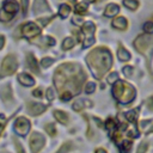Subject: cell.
I'll return each mask as SVG.
<instances>
[{
  "label": "cell",
  "instance_id": "obj_1",
  "mask_svg": "<svg viewBox=\"0 0 153 153\" xmlns=\"http://www.w3.org/2000/svg\"><path fill=\"white\" fill-rule=\"evenodd\" d=\"M85 78L86 75L80 66L75 63H65L56 69L54 74V84L60 94L68 92L72 96H75L80 92Z\"/></svg>",
  "mask_w": 153,
  "mask_h": 153
},
{
  "label": "cell",
  "instance_id": "obj_2",
  "mask_svg": "<svg viewBox=\"0 0 153 153\" xmlns=\"http://www.w3.org/2000/svg\"><path fill=\"white\" fill-rule=\"evenodd\" d=\"M91 72L97 79H100L110 68L112 63L111 53L106 48H96L86 57Z\"/></svg>",
  "mask_w": 153,
  "mask_h": 153
},
{
  "label": "cell",
  "instance_id": "obj_3",
  "mask_svg": "<svg viewBox=\"0 0 153 153\" xmlns=\"http://www.w3.org/2000/svg\"><path fill=\"white\" fill-rule=\"evenodd\" d=\"M112 94L121 104H128L135 98V88L131 85L118 80L114 84Z\"/></svg>",
  "mask_w": 153,
  "mask_h": 153
},
{
  "label": "cell",
  "instance_id": "obj_4",
  "mask_svg": "<svg viewBox=\"0 0 153 153\" xmlns=\"http://www.w3.org/2000/svg\"><path fill=\"white\" fill-rule=\"evenodd\" d=\"M134 47L141 54L146 56H151L153 53V37H151L148 33L140 35L134 41Z\"/></svg>",
  "mask_w": 153,
  "mask_h": 153
},
{
  "label": "cell",
  "instance_id": "obj_5",
  "mask_svg": "<svg viewBox=\"0 0 153 153\" xmlns=\"http://www.w3.org/2000/svg\"><path fill=\"white\" fill-rule=\"evenodd\" d=\"M17 66H18L17 59L13 55H7L2 60L1 68H0V76L4 78V76H7V75L13 74L16 72V69H17Z\"/></svg>",
  "mask_w": 153,
  "mask_h": 153
},
{
  "label": "cell",
  "instance_id": "obj_6",
  "mask_svg": "<svg viewBox=\"0 0 153 153\" xmlns=\"http://www.w3.org/2000/svg\"><path fill=\"white\" fill-rule=\"evenodd\" d=\"M82 33H84V43H82V47L84 48H88L91 47L92 44H94V31H96V27H94V24L91 23V22H86L84 25H82Z\"/></svg>",
  "mask_w": 153,
  "mask_h": 153
},
{
  "label": "cell",
  "instance_id": "obj_7",
  "mask_svg": "<svg viewBox=\"0 0 153 153\" xmlns=\"http://www.w3.org/2000/svg\"><path fill=\"white\" fill-rule=\"evenodd\" d=\"M30 130V122L27 118L25 117H18L14 122V131L18 134V135H26Z\"/></svg>",
  "mask_w": 153,
  "mask_h": 153
},
{
  "label": "cell",
  "instance_id": "obj_8",
  "mask_svg": "<svg viewBox=\"0 0 153 153\" xmlns=\"http://www.w3.org/2000/svg\"><path fill=\"white\" fill-rule=\"evenodd\" d=\"M44 137L38 134V133H33L30 137V148L32 151V153H38L43 146H44Z\"/></svg>",
  "mask_w": 153,
  "mask_h": 153
},
{
  "label": "cell",
  "instance_id": "obj_9",
  "mask_svg": "<svg viewBox=\"0 0 153 153\" xmlns=\"http://www.w3.org/2000/svg\"><path fill=\"white\" fill-rule=\"evenodd\" d=\"M39 33H41V29L36 24H33L31 22L24 24L23 27H22V35L24 37L29 38V39L32 38V37H35V36H37V35H39Z\"/></svg>",
  "mask_w": 153,
  "mask_h": 153
},
{
  "label": "cell",
  "instance_id": "obj_10",
  "mask_svg": "<svg viewBox=\"0 0 153 153\" xmlns=\"http://www.w3.org/2000/svg\"><path fill=\"white\" fill-rule=\"evenodd\" d=\"M45 109H47V106L44 104H39V103H29L27 104V111L33 116L41 115L43 111H45Z\"/></svg>",
  "mask_w": 153,
  "mask_h": 153
},
{
  "label": "cell",
  "instance_id": "obj_11",
  "mask_svg": "<svg viewBox=\"0 0 153 153\" xmlns=\"http://www.w3.org/2000/svg\"><path fill=\"white\" fill-rule=\"evenodd\" d=\"M2 10L5 12L14 16L18 12V10H19V5H18V2L16 0H6L5 4H4V8Z\"/></svg>",
  "mask_w": 153,
  "mask_h": 153
},
{
  "label": "cell",
  "instance_id": "obj_12",
  "mask_svg": "<svg viewBox=\"0 0 153 153\" xmlns=\"http://www.w3.org/2000/svg\"><path fill=\"white\" fill-rule=\"evenodd\" d=\"M48 11H49V5H48L47 0H35L33 1V12L36 14L48 12Z\"/></svg>",
  "mask_w": 153,
  "mask_h": 153
},
{
  "label": "cell",
  "instance_id": "obj_13",
  "mask_svg": "<svg viewBox=\"0 0 153 153\" xmlns=\"http://www.w3.org/2000/svg\"><path fill=\"white\" fill-rule=\"evenodd\" d=\"M18 80H19V82H20L22 85H24V86H32V85L35 84V79H33L31 75L26 74V73L19 74Z\"/></svg>",
  "mask_w": 153,
  "mask_h": 153
},
{
  "label": "cell",
  "instance_id": "obj_14",
  "mask_svg": "<svg viewBox=\"0 0 153 153\" xmlns=\"http://www.w3.org/2000/svg\"><path fill=\"white\" fill-rule=\"evenodd\" d=\"M112 26L116 27V29H120V30H126L127 29V25H128V22L124 17H117L112 20Z\"/></svg>",
  "mask_w": 153,
  "mask_h": 153
},
{
  "label": "cell",
  "instance_id": "obj_15",
  "mask_svg": "<svg viewBox=\"0 0 153 153\" xmlns=\"http://www.w3.org/2000/svg\"><path fill=\"white\" fill-rule=\"evenodd\" d=\"M120 12V6L116 4H110L106 6L105 11H104V16L105 17H114Z\"/></svg>",
  "mask_w": 153,
  "mask_h": 153
},
{
  "label": "cell",
  "instance_id": "obj_16",
  "mask_svg": "<svg viewBox=\"0 0 153 153\" xmlns=\"http://www.w3.org/2000/svg\"><path fill=\"white\" fill-rule=\"evenodd\" d=\"M26 62H27V66L30 67V69L35 73H38L39 69H38V65H37V61L35 59V56L32 54H27V57H26Z\"/></svg>",
  "mask_w": 153,
  "mask_h": 153
},
{
  "label": "cell",
  "instance_id": "obj_17",
  "mask_svg": "<svg viewBox=\"0 0 153 153\" xmlns=\"http://www.w3.org/2000/svg\"><path fill=\"white\" fill-rule=\"evenodd\" d=\"M85 106H91V102L87 99H78L73 103V110L75 111H80Z\"/></svg>",
  "mask_w": 153,
  "mask_h": 153
},
{
  "label": "cell",
  "instance_id": "obj_18",
  "mask_svg": "<svg viewBox=\"0 0 153 153\" xmlns=\"http://www.w3.org/2000/svg\"><path fill=\"white\" fill-rule=\"evenodd\" d=\"M54 117L62 124H67L68 123V115L65 112V111H61V110H55L54 111Z\"/></svg>",
  "mask_w": 153,
  "mask_h": 153
},
{
  "label": "cell",
  "instance_id": "obj_19",
  "mask_svg": "<svg viewBox=\"0 0 153 153\" xmlns=\"http://www.w3.org/2000/svg\"><path fill=\"white\" fill-rule=\"evenodd\" d=\"M1 99L4 102H11L12 100V91L10 86H4L1 88Z\"/></svg>",
  "mask_w": 153,
  "mask_h": 153
},
{
  "label": "cell",
  "instance_id": "obj_20",
  "mask_svg": "<svg viewBox=\"0 0 153 153\" xmlns=\"http://www.w3.org/2000/svg\"><path fill=\"white\" fill-rule=\"evenodd\" d=\"M117 56H118V59L121 61H128L130 59V53L126 48L120 47V49L117 50Z\"/></svg>",
  "mask_w": 153,
  "mask_h": 153
},
{
  "label": "cell",
  "instance_id": "obj_21",
  "mask_svg": "<svg viewBox=\"0 0 153 153\" xmlns=\"http://www.w3.org/2000/svg\"><path fill=\"white\" fill-rule=\"evenodd\" d=\"M69 12H71V7H69L68 5L62 4V5L60 6L59 14H60V17H61V18H67V17H68V14H69Z\"/></svg>",
  "mask_w": 153,
  "mask_h": 153
},
{
  "label": "cell",
  "instance_id": "obj_22",
  "mask_svg": "<svg viewBox=\"0 0 153 153\" xmlns=\"http://www.w3.org/2000/svg\"><path fill=\"white\" fill-rule=\"evenodd\" d=\"M123 5L131 11H135L139 7V1L137 0H123Z\"/></svg>",
  "mask_w": 153,
  "mask_h": 153
},
{
  "label": "cell",
  "instance_id": "obj_23",
  "mask_svg": "<svg viewBox=\"0 0 153 153\" xmlns=\"http://www.w3.org/2000/svg\"><path fill=\"white\" fill-rule=\"evenodd\" d=\"M75 12L78 14H85L86 13V10H87V4L86 2H78L75 5Z\"/></svg>",
  "mask_w": 153,
  "mask_h": 153
},
{
  "label": "cell",
  "instance_id": "obj_24",
  "mask_svg": "<svg viewBox=\"0 0 153 153\" xmlns=\"http://www.w3.org/2000/svg\"><path fill=\"white\" fill-rule=\"evenodd\" d=\"M130 148H131V142L128 140H124L120 143V149L122 153H128L130 151Z\"/></svg>",
  "mask_w": 153,
  "mask_h": 153
},
{
  "label": "cell",
  "instance_id": "obj_25",
  "mask_svg": "<svg viewBox=\"0 0 153 153\" xmlns=\"http://www.w3.org/2000/svg\"><path fill=\"white\" fill-rule=\"evenodd\" d=\"M137 109H134V110H130L126 114V118L129 121V122H135L136 118H137Z\"/></svg>",
  "mask_w": 153,
  "mask_h": 153
},
{
  "label": "cell",
  "instance_id": "obj_26",
  "mask_svg": "<svg viewBox=\"0 0 153 153\" xmlns=\"http://www.w3.org/2000/svg\"><path fill=\"white\" fill-rule=\"evenodd\" d=\"M74 44H75V41H74L73 38H71V37H67V38H65V41L62 42V48H63L65 50H68V49H71Z\"/></svg>",
  "mask_w": 153,
  "mask_h": 153
},
{
  "label": "cell",
  "instance_id": "obj_27",
  "mask_svg": "<svg viewBox=\"0 0 153 153\" xmlns=\"http://www.w3.org/2000/svg\"><path fill=\"white\" fill-rule=\"evenodd\" d=\"M72 148H73V145L71 142H66V143H62V146L60 147V149L56 153H68Z\"/></svg>",
  "mask_w": 153,
  "mask_h": 153
},
{
  "label": "cell",
  "instance_id": "obj_28",
  "mask_svg": "<svg viewBox=\"0 0 153 153\" xmlns=\"http://www.w3.org/2000/svg\"><path fill=\"white\" fill-rule=\"evenodd\" d=\"M105 127H106L108 130H111V131H112V130L117 127V124H116V122H115L114 118H108L106 122H105Z\"/></svg>",
  "mask_w": 153,
  "mask_h": 153
},
{
  "label": "cell",
  "instance_id": "obj_29",
  "mask_svg": "<svg viewBox=\"0 0 153 153\" xmlns=\"http://www.w3.org/2000/svg\"><path fill=\"white\" fill-rule=\"evenodd\" d=\"M12 17H13L12 14L5 12L4 10H0V20H1V22H8V20L12 19Z\"/></svg>",
  "mask_w": 153,
  "mask_h": 153
},
{
  "label": "cell",
  "instance_id": "obj_30",
  "mask_svg": "<svg viewBox=\"0 0 153 153\" xmlns=\"http://www.w3.org/2000/svg\"><path fill=\"white\" fill-rule=\"evenodd\" d=\"M53 62H54V60H53L51 57H43V59H42V61H41V65H42V67L48 68Z\"/></svg>",
  "mask_w": 153,
  "mask_h": 153
},
{
  "label": "cell",
  "instance_id": "obj_31",
  "mask_svg": "<svg viewBox=\"0 0 153 153\" xmlns=\"http://www.w3.org/2000/svg\"><path fill=\"white\" fill-rule=\"evenodd\" d=\"M143 30H145V32L148 33V35L153 33V23H152V22H147V23H145V25H143Z\"/></svg>",
  "mask_w": 153,
  "mask_h": 153
},
{
  "label": "cell",
  "instance_id": "obj_32",
  "mask_svg": "<svg viewBox=\"0 0 153 153\" xmlns=\"http://www.w3.org/2000/svg\"><path fill=\"white\" fill-rule=\"evenodd\" d=\"M45 130H47V133H48L49 135H55V134H56L55 126H54V124H51V123L45 124Z\"/></svg>",
  "mask_w": 153,
  "mask_h": 153
},
{
  "label": "cell",
  "instance_id": "obj_33",
  "mask_svg": "<svg viewBox=\"0 0 153 153\" xmlns=\"http://www.w3.org/2000/svg\"><path fill=\"white\" fill-rule=\"evenodd\" d=\"M116 81H118V74H117L116 72H114V73H111V74L108 76V82L115 84Z\"/></svg>",
  "mask_w": 153,
  "mask_h": 153
},
{
  "label": "cell",
  "instance_id": "obj_34",
  "mask_svg": "<svg viewBox=\"0 0 153 153\" xmlns=\"http://www.w3.org/2000/svg\"><path fill=\"white\" fill-rule=\"evenodd\" d=\"M94 90H96V84L94 82H87V85L85 87V92L86 93H92V92H94Z\"/></svg>",
  "mask_w": 153,
  "mask_h": 153
},
{
  "label": "cell",
  "instance_id": "obj_35",
  "mask_svg": "<svg viewBox=\"0 0 153 153\" xmlns=\"http://www.w3.org/2000/svg\"><path fill=\"white\" fill-rule=\"evenodd\" d=\"M123 74L126 76H130L133 74V67L131 66H124L123 67Z\"/></svg>",
  "mask_w": 153,
  "mask_h": 153
},
{
  "label": "cell",
  "instance_id": "obj_36",
  "mask_svg": "<svg viewBox=\"0 0 153 153\" xmlns=\"http://www.w3.org/2000/svg\"><path fill=\"white\" fill-rule=\"evenodd\" d=\"M148 149V145L146 143V142H142L140 146H139V148H137V151H136V153H146V151Z\"/></svg>",
  "mask_w": 153,
  "mask_h": 153
},
{
  "label": "cell",
  "instance_id": "obj_37",
  "mask_svg": "<svg viewBox=\"0 0 153 153\" xmlns=\"http://www.w3.org/2000/svg\"><path fill=\"white\" fill-rule=\"evenodd\" d=\"M60 97H61V99H62V100L67 102V100H69L73 96H72L71 93H68V92H63V93H61V94H60Z\"/></svg>",
  "mask_w": 153,
  "mask_h": 153
},
{
  "label": "cell",
  "instance_id": "obj_38",
  "mask_svg": "<svg viewBox=\"0 0 153 153\" xmlns=\"http://www.w3.org/2000/svg\"><path fill=\"white\" fill-rule=\"evenodd\" d=\"M51 19H53V17H49V18H41V19H38V22H39V24H41V25L45 26V25H47Z\"/></svg>",
  "mask_w": 153,
  "mask_h": 153
},
{
  "label": "cell",
  "instance_id": "obj_39",
  "mask_svg": "<svg viewBox=\"0 0 153 153\" xmlns=\"http://www.w3.org/2000/svg\"><path fill=\"white\" fill-rule=\"evenodd\" d=\"M149 123H151V121H141V122L139 123V129H140V130H143L147 126H149Z\"/></svg>",
  "mask_w": 153,
  "mask_h": 153
},
{
  "label": "cell",
  "instance_id": "obj_40",
  "mask_svg": "<svg viewBox=\"0 0 153 153\" xmlns=\"http://www.w3.org/2000/svg\"><path fill=\"white\" fill-rule=\"evenodd\" d=\"M5 123H6V117H5L2 114H0V133H1V130H2V128H4V126H5Z\"/></svg>",
  "mask_w": 153,
  "mask_h": 153
},
{
  "label": "cell",
  "instance_id": "obj_41",
  "mask_svg": "<svg viewBox=\"0 0 153 153\" xmlns=\"http://www.w3.org/2000/svg\"><path fill=\"white\" fill-rule=\"evenodd\" d=\"M47 98L49 100H53L54 99V91H53V88H48L47 90Z\"/></svg>",
  "mask_w": 153,
  "mask_h": 153
},
{
  "label": "cell",
  "instance_id": "obj_42",
  "mask_svg": "<svg viewBox=\"0 0 153 153\" xmlns=\"http://www.w3.org/2000/svg\"><path fill=\"white\" fill-rule=\"evenodd\" d=\"M14 142H16V147H17V151H18V153H25V151L23 149V147H22L20 142H19L18 140H14Z\"/></svg>",
  "mask_w": 153,
  "mask_h": 153
},
{
  "label": "cell",
  "instance_id": "obj_43",
  "mask_svg": "<svg viewBox=\"0 0 153 153\" xmlns=\"http://www.w3.org/2000/svg\"><path fill=\"white\" fill-rule=\"evenodd\" d=\"M27 5H29V0H22V8L24 13H26L27 11Z\"/></svg>",
  "mask_w": 153,
  "mask_h": 153
},
{
  "label": "cell",
  "instance_id": "obj_44",
  "mask_svg": "<svg viewBox=\"0 0 153 153\" xmlns=\"http://www.w3.org/2000/svg\"><path fill=\"white\" fill-rule=\"evenodd\" d=\"M147 106H148V109H149L151 111H153V96L148 98V100H147Z\"/></svg>",
  "mask_w": 153,
  "mask_h": 153
},
{
  "label": "cell",
  "instance_id": "obj_45",
  "mask_svg": "<svg viewBox=\"0 0 153 153\" xmlns=\"http://www.w3.org/2000/svg\"><path fill=\"white\" fill-rule=\"evenodd\" d=\"M32 94H33V96H36V97H42V96H43V94H42V90H41V88H36V90H33Z\"/></svg>",
  "mask_w": 153,
  "mask_h": 153
},
{
  "label": "cell",
  "instance_id": "obj_46",
  "mask_svg": "<svg viewBox=\"0 0 153 153\" xmlns=\"http://www.w3.org/2000/svg\"><path fill=\"white\" fill-rule=\"evenodd\" d=\"M72 20H73V23L76 24V25H81V24H82V19H80L79 17H74Z\"/></svg>",
  "mask_w": 153,
  "mask_h": 153
},
{
  "label": "cell",
  "instance_id": "obj_47",
  "mask_svg": "<svg viewBox=\"0 0 153 153\" xmlns=\"http://www.w3.org/2000/svg\"><path fill=\"white\" fill-rule=\"evenodd\" d=\"M4 44H5V37L4 36H0V49L4 47Z\"/></svg>",
  "mask_w": 153,
  "mask_h": 153
},
{
  "label": "cell",
  "instance_id": "obj_48",
  "mask_svg": "<svg viewBox=\"0 0 153 153\" xmlns=\"http://www.w3.org/2000/svg\"><path fill=\"white\" fill-rule=\"evenodd\" d=\"M96 153H106V151L103 149V148H98V149L96 151Z\"/></svg>",
  "mask_w": 153,
  "mask_h": 153
},
{
  "label": "cell",
  "instance_id": "obj_49",
  "mask_svg": "<svg viewBox=\"0 0 153 153\" xmlns=\"http://www.w3.org/2000/svg\"><path fill=\"white\" fill-rule=\"evenodd\" d=\"M88 2H94V1H97V0H87Z\"/></svg>",
  "mask_w": 153,
  "mask_h": 153
}]
</instances>
